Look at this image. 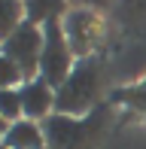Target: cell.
I'll list each match as a JSON object with an SVG mask.
<instances>
[{"instance_id":"obj_2","label":"cell","mask_w":146,"mask_h":149,"mask_svg":"<svg viewBox=\"0 0 146 149\" xmlns=\"http://www.w3.org/2000/svg\"><path fill=\"white\" fill-rule=\"evenodd\" d=\"M73 64H76V55H73L67 37H64V24L61 18L58 22L43 24V55H40V76L58 88L64 79L70 76Z\"/></svg>"},{"instance_id":"obj_11","label":"cell","mask_w":146,"mask_h":149,"mask_svg":"<svg viewBox=\"0 0 146 149\" xmlns=\"http://www.w3.org/2000/svg\"><path fill=\"white\" fill-rule=\"evenodd\" d=\"M22 85H24V76L18 70V64L0 52V91L3 88H22Z\"/></svg>"},{"instance_id":"obj_5","label":"cell","mask_w":146,"mask_h":149,"mask_svg":"<svg viewBox=\"0 0 146 149\" xmlns=\"http://www.w3.org/2000/svg\"><path fill=\"white\" fill-rule=\"evenodd\" d=\"M61 24H64V37H67L76 61L79 58H91L97 40H101V18H97V12H91V9H70L67 15L61 18Z\"/></svg>"},{"instance_id":"obj_13","label":"cell","mask_w":146,"mask_h":149,"mask_svg":"<svg viewBox=\"0 0 146 149\" xmlns=\"http://www.w3.org/2000/svg\"><path fill=\"white\" fill-rule=\"evenodd\" d=\"M0 149H9V146H6V143H3V140H0Z\"/></svg>"},{"instance_id":"obj_4","label":"cell","mask_w":146,"mask_h":149,"mask_svg":"<svg viewBox=\"0 0 146 149\" xmlns=\"http://www.w3.org/2000/svg\"><path fill=\"white\" fill-rule=\"evenodd\" d=\"M0 52L18 64L24 82L37 79L40 76V55H43V28L24 22L12 37H6L3 43H0Z\"/></svg>"},{"instance_id":"obj_9","label":"cell","mask_w":146,"mask_h":149,"mask_svg":"<svg viewBox=\"0 0 146 149\" xmlns=\"http://www.w3.org/2000/svg\"><path fill=\"white\" fill-rule=\"evenodd\" d=\"M24 24V3L22 0H0V43L12 37Z\"/></svg>"},{"instance_id":"obj_6","label":"cell","mask_w":146,"mask_h":149,"mask_svg":"<svg viewBox=\"0 0 146 149\" xmlns=\"http://www.w3.org/2000/svg\"><path fill=\"white\" fill-rule=\"evenodd\" d=\"M18 91H22L24 119H31V122H46V119L52 116V110H55V88H52L43 76L24 82Z\"/></svg>"},{"instance_id":"obj_10","label":"cell","mask_w":146,"mask_h":149,"mask_svg":"<svg viewBox=\"0 0 146 149\" xmlns=\"http://www.w3.org/2000/svg\"><path fill=\"white\" fill-rule=\"evenodd\" d=\"M0 119H3L6 125H15V122L24 119L22 91H18V88H3V91H0Z\"/></svg>"},{"instance_id":"obj_3","label":"cell","mask_w":146,"mask_h":149,"mask_svg":"<svg viewBox=\"0 0 146 149\" xmlns=\"http://www.w3.org/2000/svg\"><path fill=\"white\" fill-rule=\"evenodd\" d=\"M104 113L101 110H91V119L82 116H61V113H52L49 119L43 122V134H46V143L52 149H82L91 140V134L101 128Z\"/></svg>"},{"instance_id":"obj_7","label":"cell","mask_w":146,"mask_h":149,"mask_svg":"<svg viewBox=\"0 0 146 149\" xmlns=\"http://www.w3.org/2000/svg\"><path fill=\"white\" fill-rule=\"evenodd\" d=\"M0 140L9 149H46L43 125H40V122H31V119H22V122H15V125H9Z\"/></svg>"},{"instance_id":"obj_1","label":"cell","mask_w":146,"mask_h":149,"mask_svg":"<svg viewBox=\"0 0 146 149\" xmlns=\"http://www.w3.org/2000/svg\"><path fill=\"white\" fill-rule=\"evenodd\" d=\"M97 91H101V61L95 55L79 58L73 64L70 76L55 88V113L61 116H88V110H95Z\"/></svg>"},{"instance_id":"obj_8","label":"cell","mask_w":146,"mask_h":149,"mask_svg":"<svg viewBox=\"0 0 146 149\" xmlns=\"http://www.w3.org/2000/svg\"><path fill=\"white\" fill-rule=\"evenodd\" d=\"M24 3V22L31 24H49L67 15V0H22Z\"/></svg>"},{"instance_id":"obj_12","label":"cell","mask_w":146,"mask_h":149,"mask_svg":"<svg viewBox=\"0 0 146 149\" xmlns=\"http://www.w3.org/2000/svg\"><path fill=\"white\" fill-rule=\"evenodd\" d=\"M6 128H9V125H6V122L0 119V134H6Z\"/></svg>"}]
</instances>
